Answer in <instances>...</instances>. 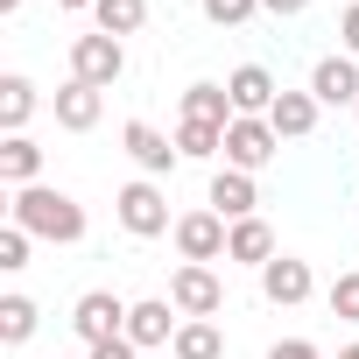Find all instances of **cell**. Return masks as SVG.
I'll list each match as a JSON object with an SVG mask.
<instances>
[{"label": "cell", "instance_id": "obj_1", "mask_svg": "<svg viewBox=\"0 0 359 359\" xmlns=\"http://www.w3.org/2000/svg\"><path fill=\"white\" fill-rule=\"evenodd\" d=\"M15 226L22 233H36V240H57V247H71V240H85V205L78 198H64V191H50V184H29V191H15Z\"/></svg>", "mask_w": 359, "mask_h": 359}, {"label": "cell", "instance_id": "obj_5", "mask_svg": "<svg viewBox=\"0 0 359 359\" xmlns=\"http://www.w3.org/2000/svg\"><path fill=\"white\" fill-rule=\"evenodd\" d=\"M226 247H233V226H226L219 212H184V219H176V254H184V261L212 268Z\"/></svg>", "mask_w": 359, "mask_h": 359}, {"label": "cell", "instance_id": "obj_17", "mask_svg": "<svg viewBox=\"0 0 359 359\" xmlns=\"http://www.w3.org/2000/svg\"><path fill=\"white\" fill-rule=\"evenodd\" d=\"M184 120H205V127H233L240 113H233V92H226V85H191V92H184Z\"/></svg>", "mask_w": 359, "mask_h": 359}, {"label": "cell", "instance_id": "obj_3", "mask_svg": "<svg viewBox=\"0 0 359 359\" xmlns=\"http://www.w3.org/2000/svg\"><path fill=\"white\" fill-rule=\"evenodd\" d=\"M113 212H120V226H127L134 240H155V233H169V198L155 191V176L127 184V191L113 198Z\"/></svg>", "mask_w": 359, "mask_h": 359}, {"label": "cell", "instance_id": "obj_16", "mask_svg": "<svg viewBox=\"0 0 359 359\" xmlns=\"http://www.w3.org/2000/svg\"><path fill=\"white\" fill-rule=\"evenodd\" d=\"M0 176H8L15 191H29L36 176H43V148L29 134H8V141H0Z\"/></svg>", "mask_w": 359, "mask_h": 359}, {"label": "cell", "instance_id": "obj_9", "mask_svg": "<svg viewBox=\"0 0 359 359\" xmlns=\"http://www.w3.org/2000/svg\"><path fill=\"white\" fill-rule=\"evenodd\" d=\"M120 141H127V155H134V162H141L148 176H169L176 162H184V148H176L169 134H155L148 120H127V134H120Z\"/></svg>", "mask_w": 359, "mask_h": 359}, {"label": "cell", "instance_id": "obj_27", "mask_svg": "<svg viewBox=\"0 0 359 359\" xmlns=\"http://www.w3.org/2000/svg\"><path fill=\"white\" fill-rule=\"evenodd\" d=\"M134 352H141V345H134V338H106V345H92V352H85V359H134Z\"/></svg>", "mask_w": 359, "mask_h": 359}, {"label": "cell", "instance_id": "obj_25", "mask_svg": "<svg viewBox=\"0 0 359 359\" xmlns=\"http://www.w3.org/2000/svg\"><path fill=\"white\" fill-rule=\"evenodd\" d=\"M331 317H345V324H359V268L331 282Z\"/></svg>", "mask_w": 359, "mask_h": 359}, {"label": "cell", "instance_id": "obj_12", "mask_svg": "<svg viewBox=\"0 0 359 359\" xmlns=\"http://www.w3.org/2000/svg\"><path fill=\"white\" fill-rule=\"evenodd\" d=\"M169 310H176V303H162V296L134 303V310H127V338H134V345H176V331H184V324H176Z\"/></svg>", "mask_w": 359, "mask_h": 359}, {"label": "cell", "instance_id": "obj_20", "mask_svg": "<svg viewBox=\"0 0 359 359\" xmlns=\"http://www.w3.org/2000/svg\"><path fill=\"white\" fill-rule=\"evenodd\" d=\"M29 113H36V85H29V78H0V127L22 134Z\"/></svg>", "mask_w": 359, "mask_h": 359}, {"label": "cell", "instance_id": "obj_18", "mask_svg": "<svg viewBox=\"0 0 359 359\" xmlns=\"http://www.w3.org/2000/svg\"><path fill=\"white\" fill-rule=\"evenodd\" d=\"M226 261L268 268V261H275V233H268V219H240V226H233V247H226Z\"/></svg>", "mask_w": 359, "mask_h": 359}, {"label": "cell", "instance_id": "obj_33", "mask_svg": "<svg viewBox=\"0 0 359 359\" xmlns=\"http://www.w3.org/2000/svg\"><path fill=\"white\" fill-rule=\"evenodd\" d=\"M338 359H359V345H345V352H338Z\"/></svg>", "mask_w": 359, "mask_h": 359}, {"label": "cell", "instance_id": "obj_8", "mask_svg": "<svg viewBox=\"0 0 359 359\" xmlns=\"http://www.w3.org/2000/svg\"><path fill=\"white\" fill-rule=\"evenodd\" d=\"M310 99L317 106H359V57H317V71H310Z\"/></svg>", "mask_w": 359, "mask_h": 359}, {"label": "cell", "instance_id": "obj_2", "mask_svg": "<svg viewBox=\"0 0 359 359\" xmlns=\"http://www.w3.org/2000/svg\"><path fill=\"white\" fill-rule=\"evenodd\" d=\"M127 310H134V303H120L113 289H85V296H78V310H71V331H78L85 345L127 338Z\"/></svg>", "mask_w": 359, "mask_h": 359}, {"label": "cell", "instance_id": "obj_24", "mask_svg": "<svg viewBox=\"0 0 359 359\" xmlns=\"http://www.w3.org/2000/svg\"><path fill=\"white\" fill-rule=\"evenodd\" d=\"M29 240H36V233H22L15 219L0 226V268H8V275H15V268H29Z\"/></svg>", "mask_w": 359, "mask_h": 359}, {"label": "cell", "instance_id": "obj_32", "mask_svg": "<svg viewBox=\"0 0 359 359\" xmlns=\"http://www.w3.org/2000/svg\"><path fill=\"white\" fill-rule=\"evenodd\" d=\"M15 8H22V0H0V15H15Z\"/></svg>", "mask_w": 359, "mask_h": 359}, {"label": "cell", "instance_id": "obj_26", "mask_svg": "<svg viewBox=\"0 0 359 359\" xmlns=\"http://www.w3.org/2000/svg\"><path fill=\"white\" fill-rule=\"evenodd\" d=\"M254 8H261V0H205V22H219V29H240Z\"/></svg>", "mask_w": 359, "mask_h": 359}, {"label": "cell", "instance_id": "obj_10", "mask_svg": "<svg viewBox=\"0 0 359 359\" xmlns=\"http://www.w3.org/2000/svg\"><path fill=\"white\" fill-rule=\"evenodd\" d=\"M226 92H233V113H240V120H268V106L282 99V92H275V78H268L261 64H240V71L226 78Z\"/></svg>", "mask_w": 359, "mask_h": 359}, {"label": "cell", "instance_id": "obj_15", "mask_svg": "<svg viewBox=\"0 0 359 359\" xmlns=\"http://www.w3.org/2000/svg\"><path fill=\"white\" fill-rule=\"evenodd\" d=\"M268 127H275L282 141H303V134L317 127V99H310V92H282V99L268 106Z\"/></svg>", "mask_w": 359, "mask_h": 359}, {"label": "cell", "instance_id": "obj_13", "mask_svg": "<svg viewBox=\"0 0 359 359\" xmlns=\"http://www.w3.org/2000/svg\"><path fill=\"white\" fill-rule=\"evenodd\" d=\"M254 205H261V198H254V176H247V169H219V176H212V212H219V219L240 226V219H254Z\"/></svg>", "mask_w": 359, "mask_h": 359}, {"label": "cell", "instance_id": "obj_6", "mask_svg": "<svg viewBox=\"0 0 359 359\" xmlns=\"http://www.w3.org/2000/svg\"><path fill=\"white\" fill-rule=\"evenodd\" d=\"M120 71H127L120 36H78V43H71V78H78V85H99V92H106Z\"/></svg>", "mask_w": 359, "mask_h": 359}, {"label": "cell", "instance_id": "obj_21", "mask_svg": "<svg viewBox=\"0 0 359 359\" xmlns=\"http://www.w3.org/2000/svg\"><path fill=\"white\" fill-rule=\"evenodd\" d=\"M36 317H43V310H36L29 296H0V345H29V338H36Z\"/></svg>", "mask_w": 359, "mask_h": 359}, {"label": "cell", "instance_id": "obj_34", "mask_svg": "<svg viewBox=\"0 0 359 359\" xmlns=\"http://www.w3.org/2000/svg\"><path fill=\"white\" fill-rule=\"evenodd\" d=\"M338 8H359V0H338Z\"/></svg>", "mask_w": 359, "mask_h": 359}, {"label": "cell", "instance_id": "obj_7", "mask_svg": "<svg viewBox=\"0 0 359 359\" xmlns=\"http://www.w3.org/2000/svg\"><path fill=\"white\" fill-rule=\"evenodd\" d=\"M275 148H282V134L268 127V120H233L226 127V169H268L275 162Z\"/></svg>", "mask_w": 359, "mask_h": 359}, {"label": "cell", "instance_id": "obj_28", "mask_svg": "<svg viewBox=\"0 0 359 359\" xmlns=\"http://www.w3.org/2000/svg\"><path fill=\"white\" fill-rule=\"evenodd\" d=\"M268 359H324V352H317V345H310V338H282V345H275V352H268Z\"/></svg>", "mask_w": 359, "mask_h": 359}, {"label": "cell", "instance_id": "obj_23", "mask_svg": "<svg viewBox=\"0 0 359 359\" xmlns=\"http://www.w3.org/2000/svg\"><path fill=\"white\" fill-rule=\"evenodd\" d=\"M176 148H184V155H219L226 148V127H205V120H184V127H176Z\"/></svg>", "mask_w": 359, "mask_h": 359}, {"label": "cell", "instance_id": "obj_11", "mask_svg": "<svg viewBox=\"0 0 359 359\" xmlns=\"http://www.w3.org/2000/svg\"><path fill=\"white\" fill-rule=\"evenodd\" d=\"M261 296H268V303H282V310H296V303L310 296V261H289V254H275V261L261 268Z\"/></svg>", "mask_w": 359, "mask_h": 359}, {"label": "cell", "instance_id": "obj_29", "mask_svg": "<svg viewBox=\"0 0 359 359\" xmlns=\"http://www.w3.org/2000/svg\"><path fill=\"white\" fill-rule=\"evenodd\" d=\"M338 36H345V57H359V8H345V22H338Z\"/></svg>", "mask_w": 359, "mask_h": 359}, {"label": "cell", "instance_id": "obj_30", "mask_svg": "<svg viewBox=\"0 0 359 359\" xmlns=\"http://www.w3.org/2000/svg\"><path fill=\"white\" fill-rule=\"evenodd\" d=\"M261 8H268V15H282V22H289V15H303V8H310V0H261Z\"/></svg>", "mask_w": 359, "mask_h": 359}, {"label": "cell", "instance_id": "obj_31", "mask_svg": "<svg viewBox=\"0 0 359 359\" xmlns=\"http://www.w3.org/2000/svg\"><path fill=\"white\" fill-rule=\"evenodd\" d=\"M57 8H99V0H57Z\"/></svg>", "mask_w": 359, "mask_h": 359}, {"label": "cell", "instance_id": "obj_22", "mask_svg": "<svg viewBox=\"0 0 359 359\" xmlns=\"http://www.w3.org/2000/svg\"><path fill=\"white\" fill-rule=\"evenodd\" d=\"M92 22H99V36H134L148 22V0H99Z\"/></svg>", "mask_w": 359, "mask_h": 359}, {"label": "cell", "instance_id": "obj_19", "mask_svg": "<svg viewBox=\"0 0 359 359\" xmlns=\"http://www.w3.org/2000/svg\"><path fill=\"white\" fill-rule=\"evenodd\" d=\"M176 359H226V338H219V324L212 317H191L184 331H176V345H169Z\"/></svg>", "mask_w": 359, "mask_h": 359}, {"label": "cell", "instance_id": "obj_14", "mask_svg": "<svg viewBox=\"0 0 359 359\" xmlns=\"http://www.w3.org/2000/svg\"><path fill=\"white\" fill-rule=\"evenodd\" d=\"M99 113H106V99H99V85H64L57 92V127H71V134H85V127H99Z\"/></svg>", "mask_w": 359, "mask_h": 359}, {"label": "cell", "instance_id": "obj_35", "mask_svg": "<svg viewBox=\"0 0 359 359\" xmlns=\"http://www.w3.org/2000/svg\"><path fill=\"white\" fill-rule=\"evenodd\" d=\"M352 113H359V106H352Z\"/></svg>", "mask_w": 359, "mask_h": 359}, {"label": "cell", "instance_id": "obj_4", "mask_svg": "<svg viewBox=\"0 0 359 359\" xmlns=\"http://www.w3.org/2000/svg\"><path fill=\"white\" fill-rule=\"evenodd\" d=\"M169 303L184 310V317H219L226 310V282L212 275V268H198V261H184L169 275Z\"/></svg>", "mask_w": 359, "mask_h": 359}]
</instances>
